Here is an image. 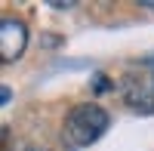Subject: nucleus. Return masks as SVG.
I'll use <instances>...</instances> for the list:
<instances>
[{
    "mask_svg": "<svg viewBox=\"0 0 154 151\" xmlns=\"http://www.w3.org/2000/svg\"><path fill=\"white\" fill-rule=\"evenodd\" d=\"M105 130H108V111L102 105H96V102H80L65 114L62 145L68 151H80L86 145H93Z\"/></svg>",
    "mask_w": 154,
    "mask_h": 151,
    "instance_id": "nucleus-1",
    "label": "nucleus"
},
{
    "mask_svg": "<svg viewBox=\"0 0 154 151\" xmlns=\"http://www.w3.org/2000/svg\"><path fill=\"white\" fill-rule=\"evenodd\" d=\"M25 46H28V28L25 22L12 19V16H3L0 19V62H16L22 59Z\"/></svg>",
    "mask_w": 154,
    "mask_h": 151,
    "instance_id": "nucleus-2",
    "label": "nucleus"
},
{
    "mask_svg": "<svg viewBox=\"0 0 154 151\" xmlns=\"http://www.w3.org/2000/svg\"><path fill=\"white\" fill-rule=\"evenodd\" d=\"M123 102L130 105L133 111H139V114H154V86H145L142 80H126L123 86Z\"/></svg>",
    "mask_w": 154,
    "mask_h": 151,
    "instance_id": "nucleus-3",
    "label": "nucleus"
},
{
    "mask_svg": "<svg viewBox=\"0 0 154 151\" xmlns=\"http://www.w3.org/2000/svg\"><path fill=\"white\" fill-rule=\"evenodd\" d=\"M111 86H114V83H111L108 77H102V74H96V93H102V90H111Z\"/></svg>",
    "mask_w": 154,
    "mask_h": 151,
    "instance_id": "nucleus-4",
    "label": "nucleus"
},
{
    "mask_svg": "<svg viewBox=\"0 0 154 151\" xmlns=\"http://www.w3.org/2000/svg\"><path fill=\"white\" fill-rule=\"evenodd\" d=\"M9 96H12V90H9V86H3V90H0V102L6 105V102H9Z\"/></svg>",
    "mask_w": 154,
    "mask_h": 151,
    "instance_id": "nucleus-5",
    "label": "nucleus"
},
{
    "mask_svg": "<svg viewBox=\"0 0 154 151\" xmlns=\"http://www.w3.org/2000/svg\"><path fill=\"white\" fill-rule=\"evenodd\" d=\"M19 151H46V148H34V145H25V148H19Z\"/></svg>",
    "mask_w": 154,
    "mask_h": 151,
    "instance_id": "nucleus-6",
    "label": "nucleus"
},
{
    "mask_svg": "<svg viewBox=\"0 0 154 151\" xmlns=\"http://www.w3.org/2000/svg\"><path fill=\"white\" fill-rule=\"evenodd\" d=\"M151 62H154V59H151ZM151 86H154V71H151Z\"/></svg>",
    "mask_w": 154,
    "mask_h": 151,
    "instance_id": "nucleus-7",
    "label": "nucleus"
}]
</instances>
